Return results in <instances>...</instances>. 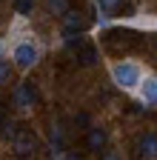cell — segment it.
I'll list each match as a JSON object with an SVG mask.
<instances>
[{
	"instance_id": "6da1fadb",
	"label": "cell",
	"mask_w": 157,
	"mask_h": 160,
	"mask_svg": "<svg viewBox=\"0 0 157 160\" xmlns=\"http://www.w3.org/2000/svg\"><path fill=\"white\" fill-rule=\"evenodd\" d=\"M106 46L109 49H114V52H129V49H134V46H140V34H134V32H123V29H114V32H109L106 34Z\"/></svg>"
},
{
	"instance_id": "7a4b0ae2",
	"label": "cell",
	"mask_w": 157,
	"mask_h": 160,
	"mask_svg": "<svg viewBox=\"0 0 157 160\" xmlns=\"http://www.w3.org/2000/svg\"><path fill=\"white\" fill-rule=\"evenodd\" d=\"M114 80H117V86H123V89H134V86H140V69H137L134 63H117L111 69Z\"/></svg>"
},
{
	"instance_id": "3957f363",
	"label": "cell",
	"mask_w": 157,
	"mask_h": 160,
	"mask_svg": "<svg viewBox=\"0 0 157 160\" xmlns=\"http://www.w3.org/2000/svg\"><path fill=\"white\" fill-rule=\"evenodd\" d=\"M14 63L20 66V69H32L37 63V49L32 43H20V46L14 49Z\"/></svg>"
},
{
	"instance_id": "277c9868",
	"label": "cell",
	"mask_w": 157,
	"mask_h": 160,
	"mask_svg": "<svg viewBox=\"0 0 157 160\" xmlns=\"http://www.w3.org/2000/svg\"><path fill=\"white\" fill-rule=\"evenodd\" d=\"M34 146H37L34 132H29V129H20V132H17V137H14V152L17 154H32Z\"/></svg>"
},
{
	"instance_id": "5b68a950",
	"label": "cell",
	"mask_w": 157,
	"mask_h": 160,
	"mask_svg": "<svg viewBox=\"0 0 157 160\" xmlns=\"http://www.w3.org/2000/svg\"><path fill=\"white\" fill-rule=\"evenodd\" d=\"M34 100H37V89L32 83H20V86L14 89V103L20 106V109H29Z\"/></svg>"
},
{
	"instance_id": "8992f818",
	"label": "cell",
	"mask_w": 157,
	"mask_h": 160,
	"mask_svg": "<svg viewBox=\"0 0 157 160\" xmlns=\"http://www.w3.org/2000/svg\"><path fill=\"white\" fill-rule=\"evenodd\" d=\"M137 152L146 154V157H157V134H143L140 137V146H137Z\"/></svg>"
},
{
	"instance_id": "52a82bcc",
	"label": "cell",
	"mask_w": 157,
	"mask_h": 160,
	"mask_svg": "<svg viewBox=\"0 0 157 160\" xmlns=\"http://www.w3.org/2000/svg\"><path fill=\"white\" fill-rule=\"evenodd\" d=\"M140 89H143V100L146 103H157V77L140 80Z\"/></svg>"
},
{
	"instance_id": "ba28073f",
	"label": "cell",
	"mask_w": 157,
	"mask_h": 160,
	"mask_svg": "<svg viewBox=\"0 0 157 160\" xmlns=\"http://www.w3.org/2000/svg\"><path fill=\"white\" fill-rule=\"evenodd\" d=\"M103 146H106V132L97 129V126H91V129H89V149H91V152H100Z\"/></svg>"
},
{
	"instance_id": "9c48e42d",
	"label": "cell",
	"mask_w": 157,
	"mask_h": 160,
	"mask_svg": "<svg viewBox=\"0 0 157 160\" xmlns=\"http://www.w3.org/2000/svg\"><path fill=\"white\" fill-rule=\"evenodd\" d=\"M63 23H66V29H71V32H83V29H86V20L77 14V12H66V14H63Z\"/></svg>"
},
{
	"instance_id": "30bf717a",
	"label": "cell",
	"mask_w": 157,
	"mask_h": 160,
	"mask_svg": "<svg viewBox=\"0 0 157 160\" xmlns=\"http://www.w3.org/2000/svg\"><path fill=\"white\" fill-rule=\"evenodd\" d=\"M97 6H100V12H103V17H111L117 9L123 6V0H97Z\"/></svg>"
},
{
	"instance_id": "8fae6325",
	"label": "cell",
	"mask_w": 157,
	"mask_h": 160,
	"mask_svg": "<svg viewBox=\"0 0 157 160\" xmlns=\"http://www.w3.org/2000/svg\"><path fill=\"white\" fill-rule=\"evenodd\" d=\"M52 146H54V152H63V146H66L63 126H54V129H52Z\"/></svg>"
},
{
	"instance_id": "7c38bea8",
	"label": "cell",
	"mask_w": 157,
	"mask_h": 160,
	"mask_svg": "<svg viewBox=\"0 0 157 160\" xmlns=\"http://www.w3.org/2000/svg\"><path fill=\"white\" fill-rule=\"evenodd\" d=\"M49 12L57 14V17H63L66 12H71V6H69V0H49Z\"/></svg>"
},
{
	"instance_id": "4fadbf2b",
	"label": "cell",
	"mask_w": 157,
	"mask_h": 160,
	"mask_svg": "<svg viewBox=\"0 0 157 160\" xmlns=\"http://www.w3.org/2000/svg\"><path fill=\"white\" fill-rule=\"evenodd\" d=\"M80 63H83V66L97 63V49H94V46H83V49H80Z\"/></svg>"
},
{
	"instance_id": "5bb4252c",
	"label": "cell",
	"mask_w": 157,
	"mask_h": 160,
	"mask_svg": "<svg viewBox=\"0 0 157 160\" xmlns=\"http://www.w3.org/2000/svg\"><path fill=\"white\" fill-rule=\"evenodd\" d=\"M34 9V0H14V12L17 14H32Z\"/></svg>"
},
{
	"instance_id": "9a60e30c",
	"label": "cell",
	"mask_w": 157,
	"mask_h": 160,
	"mask_svg": "<svg viewBox=\"0 0 157 160\" xmlns=\"http://www.w3.org/2000/svg\"><path fill=\"white\" fill-rule=\"evenodd\" d=\"M17 132H20V129H17L14 123H9V126L3 123V129H0V137H3V140H14V137H17Z\"/></svg>"
},
{
	"instance_id": "2e32d148",
	"label": "cell",
	"mask_w": 157,
	"mask_h": 160,
	"mask_svg": "<svg viewBox=\"0 0 157 160\" xmlns=\"http://www.w3.org/2000/svg\"><path fill=\"white\" fill-rule=\"evenodd\" d=\"M6 80H9V63L0 60V83H6Z\"/></svg>"
},
{
	"instance_id": "e0dca14e",
	"label": "cell",
	"mask_w": 157,
	"mask_h": 160,
	"mask_svg": "<svg viewBox=\"0 0 157 160\" xmlns=\"http://www.w3.org/2000/svg\"><path fill=\"white\" fill-rule=\"evenodd\" d=\"M100 160H120V157H117V152H103Z\"/></svg>"
},
{
	"instance_id": "ac0fdd59",
	"label": "cell",
	"mask_w": 157,
	"mask_h": 160,
	"mask_svg": "<svg viewBox=\"0 0 157 160\" xmlns=\"http://www.w3.org/2000/svg\"><path fill=\"white\" fill-rule=\"evenodd\" d=\"M149 43H151V49H157V34H149Z\"/></svg>"
},
{
	"instance_id": "d6986e66",
	"label": "cell",
	"mask_w": 157,
	"mask_h": 160,
	"mask_svg": "<svg viewBox=\"0 0 157 160\" xmlns=\"http://www.w3.org/2000/svg\"><path fill=\"white\" fill-rule=\"evenodd\" d=\"M66 160H80V154H74V152H66Z\"/></svg>"
},
{
	"instance_id": "ffe728a7",
	"label": "cell",
	"mask_w": 157,
	"mask_h": 160,
	"mask_svg": "<svg viewBox=\"0 0 157 160\" xmlns=\"http://www.w3.org/2000/svg\"><path fill=\"white\" fill-rule=\"evenodd\" d=\"M3 120H6V106L0 103V123H3Z\"/></svg>"
}]
</instances>
